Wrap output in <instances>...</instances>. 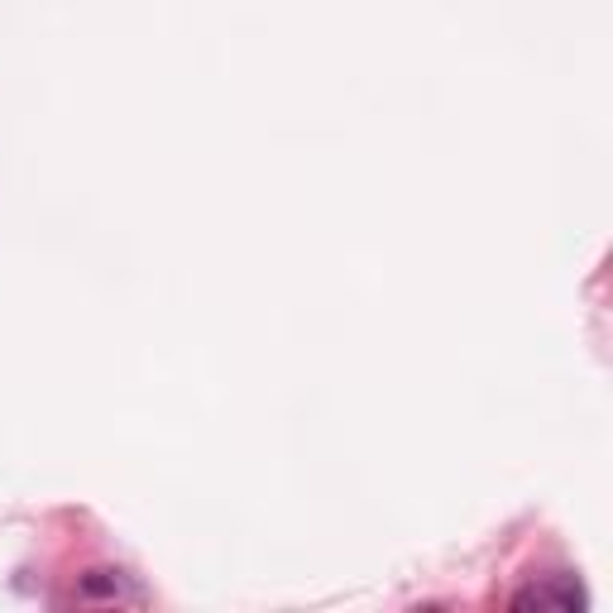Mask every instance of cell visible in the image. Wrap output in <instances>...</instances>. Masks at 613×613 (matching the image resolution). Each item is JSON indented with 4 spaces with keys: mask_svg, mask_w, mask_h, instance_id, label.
I'll return each instance as SVG.
<instances>
[{
    "mask_svg": "<svg viewBox=\"0 0 613 613\" xmlns=\"http://www.w3.org/2000/svg\"><path fill=\"white\" fill-rule=\"evenodd\" d=\"M513 609L527 613V609H551L547 604V590H523V594H513Z\"/></svg>",
    "mask_w": 613,
    "mask_h": 613,
    "instance_id": "obj_2",
    "label": "cell"
},
{
    "mask_svg": "<svg viewBox=\"0 0 613 613\" xmlns=\"http://www.w3.org/2000/svg\"><path fill=\"white\" fill-rule=\"evenodd\" d=\"M120 585H125V580H120V571H87L77 580V590L87 594V599H115Z\"/></svg>",
    "mask_w": 613,
    "mask_h": 613,
    "instance_id": "obj_1",
    "label": "cell"
}]
</instances>
